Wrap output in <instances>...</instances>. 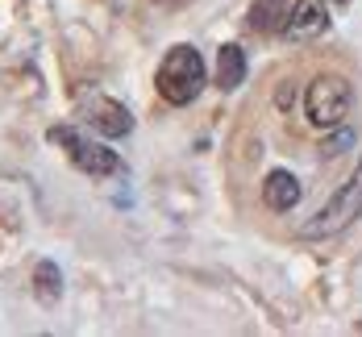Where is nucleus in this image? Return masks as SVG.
I'll return each instance as SVG.
<instances>
[{"label": "nucleus", "instance_id": "f257e3e1", "mask_svg": "<svg viewBox=\"0 0 362 337\" xmlns=\"http://www.w3.org/2000/svg\"><path fill=\"white\" fill-rule=\"evenodd\" d=\"M358 217H362V162L354 167V175L300 225V237L304 242H325V237H337L341 229H350Z\"/></svg>", "mask_w": 362, "mask_h": 337}, {"label": "nucleus", "instance_id": "f03ea898", "mask_svg": "<svg viewBox=\"0 0 362 337\" xmlns=\"http://www.w3.org/2000/svg\"><path fill=\"white\" fill-rule=\"evenodd\" d=\"M158 96L167 100V105H192L200 92H204V59H200V50L196 46H171L167 50V59H163V67H158Z\"/></svg>", "mask_w": 362, "mask_h": 337}, {"label": "nucleus", "instance_id": "7ed1b4c3", "mask_svg": "<svg viewBox=\"0 0 362 337\" xmlns=\"http://www.w3.org/2000/svg\"><path fill=\"white\" fill-rule=\"evenodd\" d=\"M350 109H354V88H350L346 75L325 71V75H317L308 83V92H304V117H308L313 129H337V125H346Z\"/></svg>", "mask_w": 362, "mask_h": 337}, {"label": "nucleus", "instance_id": "20e7f679", "mask_svg": "<svg viewBox=\"0 0 362 337\" xmlns=\"http://www.w3.org/2000/svg\"><path fill=\"white\" fill-rule=\"evenodd\" d=\"M50 142L67 150V158H71L83 175H92V179L125 175V158H121L117 150H109L105 142H96V138H88V134H79L75 125H54V129H50Z\"/></svg>", "mask_w": 362, "mask_h": 337}, {"label": "nucleus", "instance_id": "39448f33", "mask_svg": "<svg viewBox=\"0 0 362 337\" xmlns=\"http://www.w3.org/2000/svg\"><path fill=\"white\" fill-rule=\"evenodd\" d=\"M79 117L96 129V134H105V138H125L129 129H134V117L129 109L121 105V100H112V96H83V105H79Z\"/></svg>", "mask_w": 362, "mask_h": 337}, {"label": "nucleus", "instance_id": "423d86ee", "mask_svg": "<svg viewBox=\"0 0 362 337\" xmlns=\"http://www.w3.org/2000/svg\"><path fill=\"white\" fill-rule=\"evenodd\" d=\"M329 30V4L325 0H296L279 34L288 42H317Z\"/></svg>", "mask_w": 362, "mask_h": 337}, {"label": "nucleus", "instance_id": "0eeeda50", "mask_svg": "<svg viewBox=\"0 0 362 337\" xmlns=\"http://www.w3.org/2000/svg\"><path fill=\"white\" fill-rule=\"evenodd\" d=\"M300 196H304L300 179H296L291 171H284V167H275V171L262 179V204H267L271 213H291V208L300 204Z\"/></svg>", "mask_w": 362, "mask_h": 337}, {"label": "nucleus", "instance_id": "6e6552de", "mask_svg": "<svg viewBox=\"0 0 362 337\" xmlns=\"http://www.w3.org/2000/svg\"><path fill=\"white\" fill-rule=\"evenodd\" d=\"M288 13H291L288 0H254L250 4V30H258V34H279L284 21H288Z\"/></svg>", "mask_w": 362, "mask_h": 337}, {"label": "nucleus", "instance_id": "1a4fd4ad", "mask_svg": "<svg viewBox=\"0 0 362 337\" xmlns=\"http://www.w3.org/2000/svg\"><path fill=\"white\" fill-rule=\"evenodd\" d=\"M217 83L225 92H233V88H242L246 83V54H242V46H221L217 54Z\"/></svg>", "mask_w": 362, "mask_h": 337}, {"label": "nucleus", "instance_id": "9d476101", "mask_svg": "<svg viewBox=\"0 0 362 337\" xmlns=\"http://www.w3.org/2000/svg\"><path fill=\"white\" fill-rule=\"evenodd\" d=\"M34 283H37V296L46 300V304H54L59 292H63V275H59V266H54V262H37Z\"/></svg>", "mask_w": 362, "mask_h": 337}, {"label": "nucleus", "instance_id": "9b49d317", "mask_svg": "<svg viewBox=\"0 0 362 337\" xmlns=\"http://www.w3.org/2000/svg\"><path fill=\"white\" fill-rule=\"evenodd\" d=\"M329 134H333V138H329L325 150H321L325 158H337V154H346V150L358 142V138H354V129H346V125H337V129H329Z\"/></svg>", "mask_w": 362, "mask_h": 337}, {"label": "nucleus", "instance_id": "f8f14e48", "mask_svg": "<svg viewBox=\"0 0 362 337\" xmlns=\"http://www.w3.org/2000/svg\"><path fill=\"white\" fill-rule=\"evenodd\" d=\"M337 4H346V0H337Z\"/></svg>", "mask_w": 362, "mask_h": 337}]
</instances>
